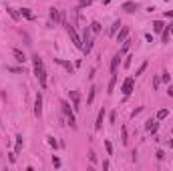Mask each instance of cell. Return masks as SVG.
Listing matches in <instances>:
<instances>
[{"mask_svg": "<svg viewBox=\"0 0 173 171\" xmlns=\"http://www.w3.org/2000/svg\"><path fill=\"white\" fill-rule=\"evenodd\" d=\"M54 63H56V65H60L62 69H67L68 72H74V66L71 65V63H67V60H62V59H54Z\"/></svg>", "mask_w": 173, "mask_h": 171, "instance_id": "obj_8", "label": "cell"}, {"mask_svg": "<svg viewBox=\"0 0 173 171\" xmlns=\"http://www.w3.org/2000/svg\"><path fill=\"white\" fill-rule=\"evenodd\" d=\"M127 34H129V28L123 26V28H121V32H119V36H117V40H119V42H123V40L127 38Z\"/></svg>", "mask_w": 173, "mask_h": 171, "instance_id": "obj_16", "label": "cell"}, {"mask_svg": "<svg viewBox=\"0 0 173 171\" xmlns=\"http://www.w3.org/2000/svg\"><path fill=\"white\" fill-rule=\"evenodd\" d=\"M119 26H121V22H119V20H115V22H113V26H111V34L117 32V28H119Z\"/></svg>", "mask_w": 173, "mask_h": 171, "instance_id": "obj_25", "label": "cell"}, {"mask_svg": "<svg viewBox=\"0 0 173 171\" xmlns=\"http://www.w3.org/2000/svg\"><path fill=\"white\" fill-rule=\"evenodd\" d=\"M53 165H54V167H60V159L59 157H53Z\"/></svg>", "mask_w": 173, "mask_h": 171, "instance_id": "obj_31", "label": "cell"}, {"mask_svg": "<svg viewBox=\"0 0 173 171\" xmlns=\"http://www.w3.org/2000/svg\"><path fill=\"white\" fill-rule=\"evenodd\" d=\"M121 137H123V139H121V141H123V145H127V141H129V139H127V129H125V127H123V131H121Z\"/></svg>", "mask_w": 173, "mask_h": 171, "instance_id": "obj_26", "label": "cell"}, {"mask_svg": "<svg viewBox=\"0 0 173 171\" xmlns=\"http://www.w3.org/2000/svg\"><path fill=\"white\" fill-rule=\"evenodd\" d=\"M147 69V63H143V65L139 66V69H137V72H135V77H139V75H143V71H145Z\"/></svg>", "mask_w": 173, "mask_h": 171, "instance_id": "obj_24", "label": "cell"}, {"mask_svg": "<svg viewBox=\"0 0 173 171\" xmlns=\"http://www.w3.org/2000/svg\"><path fill=\"white\" fill-rule=\"evenodd\" d=\"M20 16H24V18H28V20H34V14L30 12V8H22V10H20Z\"/></svg>", "mask_w": 173, "mask_h": 171, "instance_id": "obj_14", "label": "cell"}, {"mask_svg": "<svg viewBox=\"0 0 173 171\" xmlns=\"http://www.w3.org/2000/svg\"><path fill=\"white\" fill-rule=\"evenodd\" d=\"M103 119H105V109H101L99 115H97V123H95V129H97V131L103 127Z\"/></svg>", "mask_w": 173, "mask_h": 171, "instance_id": "obj_9", "label": "cell"}, {"mask_svg": "<svg viewBox=\"0 0 173 171\" xmlns=\"http://www.w3.org/2000/svg\"><path fill=\"white\" fill-rule=\"evenodd\" d=\"M95 93H97V87H91V91H89V99H86V105H91V103H93Z\"/></svg>", "mask_w": 173, "mask_h": 171, "instance_id": "obj_19", "label": "cell"}, {"mask_svg": "<svg viewBox=\"0 0 173 171\" xmlns=\"http://www.w3.org/2000/svg\"><path fill=\"white\" fill-rule=\"evenodd\" d=\"M91 32H93V34H99V32H101V24L97 22V20H95V22H91Z\"/></svg>", "mask_w": 173, "mask_h": 171, "instance_id": "obj_18", "label": "cell"}, {"mask_svg": "<svg viewBox=\"0 0 173 171\" xmlns=\"http://www.w3.org/2000/svg\"><path fill=\"white\" fill-rule=\"evenodd\" d=\"M147 131H151V133H155L157 131V121H151V119H149V121H147Z\"/></svg>", "mask_w": 173, "mask_h": 171, "instance_id": "obj_17", "label": "cell"}, {"mask_svg": "<svg viewBox=\"0 0 173 171\" xmlns=\"http://www.w3.org/2000/svg\"><path fill=\"white\" fill-rule=\"evenodd\" d=\"M153 30H155V32H163V30H165L163 20H155V22H153Z\"/></svg>", "mask_w": 173, "mask_h": 171, "instance_id": "obj_13", "label": "cell"}, {"mask_svg": "<svg viewBox=\"0 0 173 171\" xmlns=\"http://www.w3.org/2000/svg\"><path fill=\"white\" fill-rule=\"evenodd\" d=\"M6 10H8V14H10V16H12L14 20H18V18H20V14L16 12V10H14V8H6Z\"/></svg>", "mask_w": 173, "mask_h": 171, "instance_id": "obj_23", "label": "cell"}, {"mask_svg": "<svg viewBox=\"0 0 173 171\" xmlns=\"http://www.w3.org/2000/svg\"><path fill=\"white\" fill-rule=\"evenodd\" d=\"M167 115H169V111H167V109H159V111H157V119H165Z\"/></svg>", "mask_w": 173, "mask_h": 171, "instance_id": "obj_21", "label": "cell"}, {"mask_svg": "<svg viewBox=\"0 0 173 171\" xmlns=\"http://www.w3.org/2000/svg\"><path fill=\"white\" fill-rule=\"evenodd\" d=\"M32 60H34V75H36L40 87L47 89V72H44V66H42V59H40L38 54H34Z\"/></svg>", "mask_w": 173, "mask_h": 171, "instance_id": "obj_1", "label": "cell"}, {"mask_svg": "<svg viewBox=\"0 0 173 171\" xmlns=\"http://www.w3.org/2000/svg\"><path fill=\"white\" fill-rule=\"evenodd\" d=\"M129 46H131V40H123V48H121V54H123V53H127V50H129Z\"/></svg>", "mask_w": 173, "mask_h": 171, "instance_id": "obj_22", "label": "cell"}, {"mask_svg": "<svg viewBox=\"0 0 173 171\" xmlns=\"http://www.w3.org/2000/svg\"><path fill=\"white\" fill-rule=\"evenodd\" d=\"M34 115L36 117L42 115V97H40V93L36 95V101H34Z\"/></svg>", "mask_w": 173, "mask_h": 171, "instance_id": "obj_7", "label": "cell"}, {"mask_svg": "<svg viewBox=\"0 0 173 171\" xmlns=\"http://www.w3.org/2000/svg\"><path fill=\"white\" fill-rule=\"evenodd\" d=\"M169 32H171V34H173V24H171V26H169Z\"/></svg>", "mask_w": 173, "mask_h": 171, "instance_id": "obj_34", "label": "cell"}, {"mask_svg": "<svg viewBox=\"0 0 173 171\" xmlns=\"http://www.w3.org/2000/svg\"><path fill=\"white\" fill-rule=\"evenodd\" d=\"M83 50H85L86 54L91 53V50H93V38H91V26H86L85 28V34H83Z\"/></svg>", "mask_w": 173, "mask_h": 171, "instance_id": "obj_3", "label": "cell"}, {"mask_svg": "<svg viewBox=\"0 0 173 171\" xmlns=\"http://www.w3.org/2000/svg\"><path fill=\"white\" fill-rule=\"evenodd\" d=\"M169 38H171V32H169V30H163V42H169Z\"/></svg>", "mask_w": 173, "mask_h": 171, "instance_id": "obj_28", "label": "cell"}, {"mask_svg": "<svg viewBox=\"0 0 173 171\" xmlns=\"http://www.w3.org/2000/svg\"><path fill=\"white\" fill-rule=\"evenodd\" d=\"M60 107H62V113L67 115V123L71 125V129H77V121H74V113L71 111V105L67 101H60Z\"/></svg>", "mask_w": 173, "mask_h": 171, "instance_id": "obj_2", "label": "cell"}, {"mask_svg": "<svg viewBox=\"0 0 173 171\" xmlns=\"http://www.w3.org/2000/svg\"><path fill=\"white\" fill-rule=\"evenodd\" d=\"M171 131H173V129H171Z\"/></svg>", "mask_w": 173, "mask_h": 171, "instance_id": "obj_35", "label": "cell"}, {"mask_svg": "<svg viewBox=\"0 0 173 171\" xmlns=\"http://www.w3.org/2000/svg\"><path fill=\"white\" fill-rule=\"evenodd\" d=\"M131 59H133V56H127V59H125V63H123V65H125V69H129V66H131Z\"/></svg>", "mask_w": 173, "mask_h": 171, "instance_id": "obj_30", "label": "cell"}, {"mask_svg": "<svg viewBox=\"0 0 173 171\" xmlns=\"http://www.w3.org/2000/svg\"><path fill=\"white\" fill-rule=\"evenodd\" d=\"M163 81H165V83H169V81H171V75H167V72H165V75H163Z\"/></svg>", "mask_w": 173, "mask_h": 171, "instance_id": "obj_32", "label": "cell"}, {"mask_svg": "<svg viewBox=\"0 0 173 171\" xmlns=\"http://www.w3.org/2000/svg\"><path fill=\"white\" fill-rule=\"evenodd\" d=\"M67 32L71 34V40L74 42V46H77V48H83V40H80V36H79V34L74 32V28L71 26V24H67Z\"/></svg>", "mask_w": 173, "mask_h": 171, "instance_id": "obj_4", "label": "cell"}, {"mask_svg": "<svg viewBox=\"0 0 173 171\" xmlns=\"http://www.w3.org/2000/svg\"><path fill=\"white\" fill-rule=\"evenodd\" d=\"M71 101H73V111H80V95L79 91H71Z\"/></svg>", "mask_w": 173, "mask_h": 171, "instance_id": "obj_5", "label": "cell"}, {"mask_svg": "<svg viewBox=\"0 0 173 171\" xmlns=\"http://www.w3.org/2000/svg\"><path fill=\"white\" fill-rule=\"evenodd\" d=\"M12 54L16 56V60H18V63H24V60H26V56H24V53H22L20 48H14V50H12Z\"/></svg>", "mask_w": 173, "mask_h": 171, "instance_id": "obj_11", "label": "cell"}, {"mask_svg": "<svg viewBox=\"0 0 173 171\" xmlns=\"http://www.w3.org/2000/svg\"><path fill=\"white\" fill-rule=\"evenodd\" d=\"M115 83H117V77H115V72H113V77H111V81H109V91H107V93H113Z\"/></svg>", "mask_w": 173, "mask_h": 171, "instance_id": "obj_20", "label": "cell"}, {"mask_svg": "<svg viewBox=\"0 0 173 171\" xmlns=\"http://www.w3.org/2000/svg\"><path fill=\"white\" fill-rule=\"evenodd\" d=\"M119 60H121V53H119V54H115L113 60H111V72L117 71V66H119Z\"/></svg>", "mask_w": 173, "mask_h": 171, "instance_id": "obj_12", "label": "cell"}, {"mask_svg": "<svg viewBox=\"0 0 173 171\" xmlns=\"http://www.w3.org/2000/svg\"><path fill=\"white\" fill-rule=\"evenodd\" d=\"M50 20H53L54 24L60 20V14H59V10H56V8H50Z\"/></svg>", "mask_w": 173, "mask_h": 171, "instance_id": "obj_15", "label": "cell"}, {"mask_svg": "<svg viewBox=\"0 0 173 171\" xmlns=\"http://www.w3.org/2000/svg\"><path fill=\"white\" fill-rule=\"evenodd\" d=\"M165 16H169V18H173V10H167V12H165Z\"/></svg>", "mask_w": 173, "mask_h": 171, "instance_id": "obj_33", "label": "cell"}, {"mask_svg": "<svg viewBox=\"0 0 173 171\" xmlns=\"http://www.w3.org/2000/svg\"><path fill=\"white\" fill-rule=\"evenodd\" d=\"M133 85H135V81L129 77V79H125V83H123V95L125 97H129L131 93H133Z\"/></svg>", "mask_w": 173, "mask_h": 171, "instance_id": "obj_6", "label": "cell"}, {"mask_svg": "<svg viewBox=\"0 0 173 171\" xmlns=\"http://www.w3.org/2000/svg\"><path fill=\"white\" fill-rule=\"evenodd\" d=\"M91 2H93V0H79V6L83 8V6H91Z\"/></svg>", "mask_w": 173, "mask_h": 171, "instance_id": "obj_29", "label": "cell"}, {"mask_svg": "<svg viewBox=\"0 0 173 171\" xmlns=\"http://www.w3.org/2000/svg\"><path fill=\"white\" fill-rule=\"evenodd\" d=\"M137 8H139L137 2H125V4H123V10H127V12H135Z\"/></svg>", "mask_w": 173, "mask_h": 171, "instance_id": "obj_10", "label": "cell"}, {"mask_svg": "<svg viewBox=\"0 0 173 171\" xmlns=\"http://www.w3.org/2000/svg\"><path fill=\"white\" fill-rule=\"evenodd\" d=\"M105 149H107V153H109V155L113 153V145H111V141H105Z\"/></svg>", "mask_w": 173, "mask_h": 171, "instance_id": "obj_27", "label": "cell"}]
</instances>
